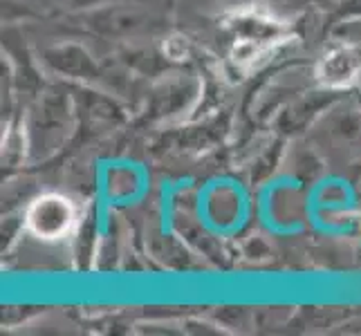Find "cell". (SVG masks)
<instances>
[{"label": "cell", "instance_id": "1", "mask_svg": "<svg viewBox=\"0 0 361 336\" xmlns=\"http://www.w3.org/2000/svg\"><path fill=\"white\" fill-rule=\"evenodd\" d=\"M27 222H30V227L36 235H41V238H47V240H54L72 227L74 209L66 197L47 195V197H41V200H36L32 204Z\"/></svg>", "mask_w": 361, "mask_h": 336}]
</instances>
